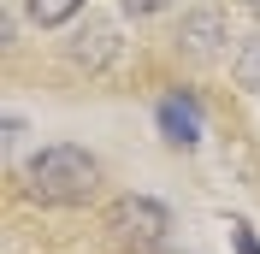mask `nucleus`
Here are the masks:
<instances>
[{
    "instance_id": "obj_1",
    "label": "nucleus",
    "mask_w": 260,
    "mask_h": 254,
    "mask_svg": "<svg viewBox=\"0 0 260 254\" xmlns=\"http://www.w3.org/2000/svg\"><path fill=\"white\" fill-rule=\"evenodd\" d=\"M24 189H30V201H42V207H83L101 189V166H95L89 148L53 142V148H42V154H30Z\"/></svg>"
},
{
    "instance_id": "obj_2",
    "label": "nucleus",
    "mask_w": 260,
    "mask_h": 254,
    "mask_svg": "<svg viewBox=\"0 0 260 254\" xmlns=\"http://www.w3.org/2000/svg\"><path fill=\"white\" fill-rule=\"evenodd\" d=\"M107 231H113L124 248H160L166 231H172V213H166V201H154V195H118V201L107 207Z\"/></svg>"
},
{
    "instance_id": "obj_3",
    "label": "nucleus",
    "mask_w": 260,
    "mask_h": 254,
    "mask_svg": "<svg viewBox=\"0 0 260 254\" xmlns=\"http://www.w3.org/2000/svg\"><path fill=\"white\" fill-rule=\"evenodd\" d=\"M154 118H160V136L172 148H195L201 142V101H195L189 89H172V95L154 107Z\"/></svg>"
},
{
    "instance_id": "obj_4",
    "label": "nucleus",
    "mask_w": 260,
    "mask_h": 254,
    "mask_svg": "<svg viewBox=\"0 0 260 254\" xmlns=\"http://www.w3.org/2000/svg\"><path fill=\"white\" fill-rule=\"evenodd\" d=\"M178 42L195 53V59H207V53L219 48V42H225V18H219V12H195L189 24L178 30Z\"/></svg>"
},
{
    "instance_id": "obj_5",
    "label": "nucleus",
    "mask_w": 260,
    "mask_h": 254,
    "mask_svg": "<svg viewBox=\"0 0 260 254\" xmlns=\"http://www.w3.org/2000/svg\"><path fill=\"white\" fill-rule=\"evenodd\" d=\"M24 12H30L42 30H53V24H65V18L83 12V0H24Z\"/></svg>"
},
{
    "instance_id": "obj_6",
    "label": "nucleus",
    "mask_w": 260,
    "mask_h": 254,
    "mask_svg": "<svg viewBox=\"0 0 260 254\" xmlns=\"http://www.w3.org/2000/svg\"><path fill=\"white\" fill-rule=\"evenodd\" d=\"M231 77L243 83V89H260V36H248L243 48H237V65H231Z\"/></svg>"
},
{
    "instance_id": "obj_7",
    "label": "nucleus",
    "mask_w": 260,
    "mask_h": 254,
    "mask_svg": "<svg viewBox=\"0 0 260 254\" xmlns=\"http://www.w3.org/2000/svg\"><path fill=\"white\" fill-rule=\"evenodd\" d=\"M231 248H237V254H260V237H254L248 219H231Z\"/></svg>"
},
{
    "instance_id": "obj_8",
    "label": "nucleus",
    "mask_w": 260,
    "mask_h": 254,
    "mask_svg": "<svg viewBox=\"0 0 260 254\" xmlns=\"http://www.w3.org/2000/svg\"><path fill=\"white\" fill-rule=\"evenodd\" d=\"M166 6H172V0H124L130 18H154V12H166Z\"/></svg>"
},
{
    "instance_id": "obj_9",
    "label": "nucleus",
    "mask_w": 260,
    "mask_h": 254,
    "mask_svg": "<svg viewBox=\"0 0 260 254\" xmlns=\"http://www.w3.org/2000/svg\"><path fill=\"white\" fill-rule=\"evenodd\" d=\"M243 6H248V12H260V0H243Z\"/></svg>"
}]
</instances>
